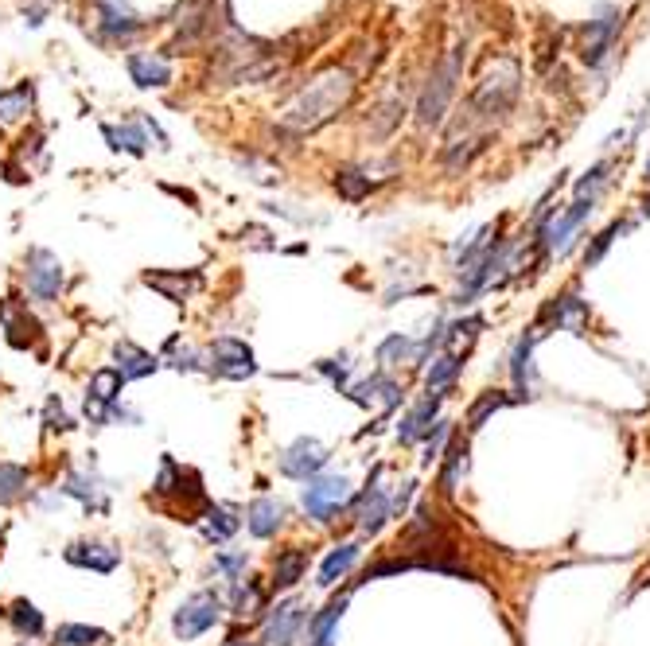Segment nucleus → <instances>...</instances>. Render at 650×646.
Returning <instances> with one entry per match:
<instances>
[{
  "label": "nucleus",
  "mask_w": 650,
  "mask_h": 646,
  "mask_svg": "<svg viewBox=\"0 0 650 646\" xmlns=\"http://www.w3.org/2000/svg\"><path fill=\"white\" fill-rule=\"evenodd\" d=\"M246 569H250V553H246V549H218L215 553V573L226 576L230 584L242 580Z\"/></svg>",
  "instance_id": "e433bc0d"
},
{
  "label": "nucleus",
  "mask_w": 650,
  "mask_h": 646,
  "mask_svg": "<svg viewBox=\"0 0 650 646\" xmlns=\"http://www.w3.org/2000/svg\"><path fill=\"white\" fill-rule=\"evenodd\" d=\"M113 366L121 370V378L125 382H141V378H152L156 370H160V359L156 355H148L145 347H137L133 339H117L113 343Z\"/></svg>",
  "instance_id": "a211bd4d"
},
{
  "label": "nucleus",
  "mask_w": 650,
  "mask_h": 646,
  "mask_svg": "<svg viewBox=\"0 0 650 646\" xmlns=\"http://www.w3.org/2000/svg\"><path fill=\"white\" fill-rule=\"evenodd\" d=\"M43 425H47V432H71L74 429V421L67 417V409H63L59 397H47V405H43Z\"/></svg>",
  "instance_id": "49530a36"
},
{
  "label": "nucleus",
  "mask_w": 650,
  "mask_h": 646,
  "mask_svg": "<svg viewBox=\"0 0 650 646\" xmlns=\"http://www.w3.org/2000/svg\"><path fill=\"white\" fill-rule=\"evenodd\" d=\"M109 643V631L90 623H63L55 627V646H102Z\"/></svg>",
  "instance_id": "72a5a7b5"
},
{
  "label": "nucleus",
  "mask_w": 650,
  "mask_h": 646,
  "mask_svg": "<svg viewBox=\"0 0 650 646\" xmlns=\"http://www.w3.org/2000/svg\"><path fill=\"white\" fill-rule=\"evenodd\" d=\"M335 187H339V195H343V199H351V203H359V199H366V195L374 191L370 176H366V172H359V168H343V172H339V180H335Z\"/></svg>",
  "instance_id": "58836bf2"
},
{
  "label": "nucleus",
  "mask_w": 650,
  "mask_h": 646,
  "mask_svg": "<svg viewBox=\"0 0 650 646\" xmlns=\"http://www.w3.org/2000/svg\"><path fill=\"white\" fill-rule=\"evenodd\" d=\"M238 526H242V518L230 510V506H218V503H207L203 506V518H199V530H203V538L222 545V541H230L238 534Z\"/></svg>",
  "instance_id": "5701e85b"
},
{
  "label": "nucleus",
  "mask_w": 650,
  "mask_h": 646,
  "mask_svg": "<svg viewBox=\"0 0 650 646\" xmlns=\"http://www.w3.org/2000/svg\"><path fill=\"white\" fill-rule=\"evenodd\" d=\"M168 366L172 370H180V374H211V362L203 351H195V347H180V339L172 335L168 339Z\"/></svg>",
  "instance_id": "473e14b6"
},
{
  "label": "nucleus",
  "mask_w": 650,
  "mask_h": 646,
  "mask_svg": "<svg viewBox=\"0 0 650 646\" xmlns=\"http://www.w3.org/2000/svg\"><path fill=\"white\" fill-rule=\"evenodd\" d=\"M351 94H355V78L351 74L339 71V67L324 71L316 82H308V90H300L289 106L281 109V125L292 129V133H312V129L327 125L339 109L347 106Z\"/></svg>",
  "instance_id": "f257e3e1"
},
{
  "label": "nucleus",
  "mask_w": 650,
  "mask_h": 646,
  "mask_svg": "<svg viewBox=\"0 0 650 646\" xmlns=\"http://www.w3.org/2000/svg\"><path fill=\"white\" fill-rule=\"evenodd\" d=\"M145 285L156 288L164 300L183 304V300L199 288V273H183V269H176V273H145Z\"/></svg>",
  "instance_id": "393cba45"
},
{
  "label": "nucleus",
  "mask_w": 650,
  "mask_h": 646,
  "mask_svg": "<svg viewBox=\"0 0 650 646\" xmlns=\"http://www.w3.org/2000/svg\"><path fill=\"white\" fill-rule=\"evenodd\" d=\"M32 491V467L0 464V506H16Z\"/></svg>",
  "instance_id": "c756f323"
},
{
  "label": "nucleus",
  "mask_w": 650,
  "mask_h": 646,
  "mask_svg": "<svg viewBox=\"0 0 650 646\" xmlns=\"http://www.w3.org/2000/svg\"><path fill=\"white\" fill-rule=\"evenodd\" d=\"M121 390H125V378H121L117 366H98V370L90 374V386H86V394L106 401V405H117V401H121Z\"/></svg>",
  "instance_id": "7c9ffc66"
},
{
  "label": "nucleus",
  "mask_w": 650,
  "mask_h": 646,
  "mask_svg": "<svg viewBox=\"0 0 650 646\" xmlns=\"http://www.w3.org/2000/svg\"><path fill=\"white\" fill-rule=\"evenodd\" d=\"M487 148V141L479 137V141H456L448 152H444V164H448V172H460V168H468L471 164V156L475 152H483Z\"/></svg>",
  "instance_id": "79ce46f5"
},
{
  "label": "nucleus",
  "mask_w": 650,
  "mask_h": 646,
  "mask_svg": "<svg viewBox=\"0 0 650 646\" xmlns=\"http://www.w3.org/2000/svg\"><path fill=\"white\" fill-rule=\"evenodd\" d=\"M615 32H619V12H615V8H608L600 20L588 24V39H584V63H588V67H600V63L608 59V51H612V43H615Z\"/></svg>",
  "instance_id": "aec40b11"
},
{
  "label": "nucleus",
  "mask_w": 650,
  "mask_h": 646,
  "mask_svg": "<svg viewBox=\"0 0 650 646\" xmlns=\"http://www.w3.org/2000/svg\"><path fill=\"white\" fill-rule=\"evenodd\" d=\"M109 425H133V429H137V425H145V417H141L137 409H129V405L117 401V405L109 409Z\"/></svg>",
  "instance_id": "09e8293b"
},
{
  "label": "nucleus",
  "mask_w": 650,
  "mask_h": 646,
  "mask_svg": "<svg viewBox=\"0 0 650 646\" xmlns=\"http://www.w3.org/2000/svg\"><path fill=\"white\" fill-rule=\"evenodd\" d=\"M129 74H133V82L141 86V90H152V86H168L172 82V67H168V59H160V55H129Z\"/></svg>",
  "instance_id": "b1692460"
},
{
  "label": "nucleus",
  "mask_w": 650,
  "mask_h": 646,
  "mask_svg": "<svg viewBox=\"0 0 650 646\" xmlns=\"http://www.w3.org/2000/svg\"><path fill=\"white\" fill-rule=\"evenodd\" d=\"M355 561H359V545H355V541L335 545V549L327 553V561L320 565V588H335L343 576L355 569Z\"/></svg>",
  "instance_id": "cd10ccee"
},
{
  "label": "nucleus",
  "mask_w": 650,
  "mask_h": 646,
  "mask_svg": "<svg viewBox=\"0 0 650 646\" xmlns=\"http://www.w3.org/2000/svg\"><path fill=\"white\" fill-rule=\"evenodd\" d=\"M608 172H612V164H608V160H600V164H596V168H592L584 180H577V199H592V203H596V191L608 183Z\"/></svg>",
  "instance_id": "a18cd8bd"
},
{
  "label": "nucleus",
  "mask_w": 650,
  "mask_h": 646,
  "mask_svg": "<svg viewBox=\"0 0 650 646\" xmlns=\"http://www.w3.org/2000/svg\"><path fill=\"white\" fill-rule=\"evenodd\" d=\"M347 397L355 401V405H382L386 413L390 409H398V401H401V386H398V378H390L386 370H378V374H370V378H362V382H355L351 390H347Z\"/></svg>",
  "instance_id": "dca6fc26"
},
{
  "label": "nucleus",
  "mask_w": 650,
  "mask_h": 646,
  "mask_svg": "<svg viewBox=\"0 0 650 646\" xmlns=\"http://www.w3.org/2000/svg\"><path fill=\"white\" fill-rule=\"evenodd\" d=\"M440 460H444V467H440V491L452 495L456 483H460V475H464V467H468V440H452Z\"/></svg>",
  "instance_id": "2f4dec72"
},
{
  "label": "nucleus",
  "mask_w": 650,
  "mask_h": 646,
  "mask_svg": "<svg viewBox=\"0 0 650 646\" xmlns=\"http://www.w3.org/2000/svg\"><path fill=\"white\" fill-rule=\"evenodd\" d=\"M32 106V86H16V90H4L0 94V121H12L20 113H28Z\"/></svg>",
  "instance_id": "ea45409f"
},
{
  "label": "nucleus",
  "mask_w": 650,
  "mask_h": 646,
  "mask_svg": "<svg viewBox=\"0 0 650 646\" xmlns=\"http://www.w3.org/2000/svg\"><path fill=\"white\" fill-rule=\"evenodd\" d=\"M510 401H514V397H510V394H499V390L483 394V397H479V401H475V405L468 409V432H479V429H483V421H487V417H491L495 409L510 405Z\"/></svg>",
  "instance_id": "4c0bfd02"
},
{
  "label": "nucleus",
  "mask_w": 650,
  "mask_h": 646,
  "mask_svg": "<svg viewBox=\"0 0 650 646\" xmlns=\"http://www.w3.org/2000/svg\"><path fill=\"white\" fill-rule=\"evenodd\" d=\"M460 67H464V47H452L440 59V67L429 74V86H425V94L417 102V121L425 129H440L444 125V113L452 106V94H456V82H460Z\"/></svg>",
  "instance_id": "7ed1b4c3"
},
{
  "label": "nucleus",
  "mask_w": 650,
  "mask_h": 646,
  "mask_svg": "<svg viewBox=\"0 0 650 646\" xmlns=\"http://www.w3.org/2000/svg\"><path fill=\"white\" fill-rule=\"evenodd\" d=\"M63 561L74 565V569H90V573H117L121 569V545H113V541H71L67 549H63Z\"/></svg>",
  "instance_id": "f8f14e48"
},
{
  "label": "nucleus",
  "mask_w": 650,
  "mask_h": 646,
  "mask_svg": "<svg viewBox=\"0 0 650 646\" xmlns=\"http://www.w3.org/2000/svg\"><path fill=\"white\" fill-rule=\"evenodd\" d=\"M109 409L113 405H106V401H98V397H82V417L94 425V429H102V425H109Z\"/></svg>",
  "instance_id": "de8ad7c7"
},
{
  "label": "nucleus",
  "mask_w": 650,
  "mask_h": 646,
  "mask_svg": "<svg viewBox=\"0 0 650 646\" xmlns=\"http://www.w3.org/2000/svg\"><path fill=\"white\" fill-rule=\"evenodd\" d=\"M300 503H304V514L312 522L327 526L343 506L351 503V483L343 475H316L308 479V487L300 491Z\"/></svg>",
  "instance_id": "39448f33"
},
{
  "label": "nucleus",
  "mask_w": 650,
  "mask_h": 646,
  "mask_svg": "<svg viewBox=\"0 0 650 646\" xmlns=\"http://www.w3.org/2000/svg\"><path fill=\"white\" fill-rule=\"evenodd\" d=\"M63 499H74L86 514H106L109 510V483L98 475V467H71L63 479Z\"/></svg>",
  "instance_id": "9d476101"
},
{
  "label": "nucleus",
  "mask_w": 650,
  "mask_h": 646,
  "mask_svg": "<svg viewBox=\"0 0 650 646\" xmlns=\"http://www.w3.org/2000/svg\"><path fill=\"white\" fill-rule=\"evenodd\" d=\"M545 331L538 327H530L518 343H514V355H510V378H514V401H526L530 390H534V347H538V339H542Z\"/></svg>",
  "instance_id": "4468645a"
},
{
  "label": "nucleus",
  "mask_w": 650,
  "mask_h": 646,
  "mask_svg": "<svg viewBox=\"0 0 650 646\" xmlns=\"http://www.w3.org/2000/svg\"><path fill=\"white\" fill-rule=\"evenodd\" d=\"M584 320H588V304L580 300L577 292H561V296H553V300H545V308L538 312V331L545 327H565V331H573L580 335L584 331Z\"/></svg>",
  "instance_id": "ddd939ff"
},
{
  "label": "nucleus",
  "mask_w": 650,
  "mask_h": 646,
  "mask_svg": "<svg viewBox=\"0 0 650 646\" xmlns=\"http://www.w3.org/2000/svg\"><path fill=\"white\" fill-rule=\"evenodd\" d=\"M316 370H320L324 378H331V386H335L339 394H347V390H351V359H347V355L316 362Z\"/></svg>",
  "instance_id": "a19ab883"
},
{
  "label": "nucleus",
  "mask_w": 650,
  "mask_h": 646,
  "mask_svg": "<svg viewBox=\"0 0 650 646\" xmlns=\"http://www.w3.org/2000/svg\"><path fill=\"white\" fill-rule=\"evenodd\" d=\"M226 611L234 619H257L265 611V584H257L253 576H242L230 584V600H226Z\"/></svg>",
  "instance_id": "4be33fe9"
},
{
  "label": "nucleus",
  "mask_w": 650,
  "mask_h": 646,
  "mask_svg": "<svg viewBox=\"0 0 650 646\" xmlns=\"http://www.w3.org/2000/svg\"><path fill=\"white\" fill-rule=\"evenodd\" d=\"M8 623H12V631H16L24 643H32V639H39V635L47 631L43 611H39L32 600H12V604H8Z\"/></svg>",
  "instance_id": "bb28decb"
},
{
  "label": "nucleus",
  "mask_w": 650,
  "mask_h": 646,
  "mask_svg": "<svg viewBox=\"0 0 650 646\" xmlns=\"http://www.w3.org/2000/svg\"><path fill=\"white\" fill-rule=\"evenodd\" d=\"M623 230H627V222H612V226H608L604 234H596V242H592V246L584 250V269H588V265H596V261H600L604 253L612 250V242L619 238V234H623Z\"/></svg>",
  "instance_id": "c03bdc74"
},
{
  "label": "nucleus",
  "mask_w": 650,
  "mask_h": 646,
  "mask_svg": "<svg viewBox=\"0 0 650 646\" xmlns=\"http://www.w3.org/2000/svg\"><path fill=\"white\" fill-rule=\"evenodd\" d=\"M413 491H417V479H405L398 491H394V518H401V514L409 510V499H413Z\"/></svg>",
  "instance_id": "8fccbe9b"
},
{
  "label": "nucleus",
  "mask_w": 650,
  "mask_h": 646,
  "mask_svg": "<svg viewBox=\"0 0 650 646\" xmlns=\"http://www.w3.org/2000/svg\"><path fill=\"white\" fill-rule=\"evenodd\" d=\"M102 32H106L109 39H133L137 32H141V20L121 4V0H106L102 4Z\"/></svg>",
  "instance_id": "a878e982"
},
{
  "label": "nucleus",
  "mask_w": 650,
  "mask_h": 646,
  "mask_svg": "<svg viewBox=\"0 0 650 646\" xmlns=\"http://www.w3.org/2000/svg\"><path fill=\"white\" fill-rule=\"evenodd\" d=\"M222 611H226V604H222L218 592H195V596H187L180 608H176L172 631H176L180 643H195L199 635H207L218 619H222Z\"/></svg>",
  "instance_id": "20e7f679"
},
{
  "label": "nucleus",
  "mask_w": 650,
  "mask_h": 646,
  "mask_svg": "<svg viewBox=\"0 0 650 646\" xmlns=\"http://www.w3.org/2000/svg\"><path fill=\"white\" fill-rule=\"evenodd\" d=\"M222 646H253V643H242L238 635H230V639H226V643H222Z\"/></svg>",
  "instance_id": "3c124183"
},
{
  "label": "nucleus",
  "mask_w": 650,
  "mask_h": 646,
  "mask_svg": "<svg viewBox=\"0 0 650 646\" xmlns=\"http://www.w3.org/2000/svg\"><path fill=\"white\" fill-rule=\"evenodd\" d=\"M647 180H650V160H647Z\"/></svg>",
  "instance_id": "603ef678"
},
{
  "label": "nucleus",
  "mask_w": 650,
  "mask_h": 646,
  "mask_svg": "<svg viewBox=\"0 0 650 646\" xmlns=\"http://www.w3.org/2000/svg\"><path fill=\"white\" fill-rule=\"evenodd\" d=\"M207 362H211V374H215V378H230V382H242V378H253V374H257L250 343H246V339H234V335L215 339L211 351H207Z\"/></svg>",
  "instance_id": "6e6552de"
},
{
  "label": "nucleus",
  "mask_w": 650,
  "mask_h": 646,
  "mask_svg": "<svg viewBox=\"0 0 650 646\" xmlns=\"http://www.w3.org/2000/svg\"><path fill=\"white\" fill-rule=\"evenodd\" d=\"M460 370H464V355H456V351L436 355L433 366H429V374H425V390H429V394L448 397V390H452V382H456Z\"/></svg>",
  "instance_id": "c85d7f7f"
},
{
  "label": "nucleus",
  "mask_w": 650,
  "mask_h": 646,
  "mask_svg": "<svg viewBox=\"0 0 650 646\" xmlns=\"http://www.w3.org/2000/svg\"><path fill=\"white\" fill-rule=\"evenodd\" d=\"M308 573V549L304 545H289L273 557V573H269V588L273 592H292Z\"/></svg>",
  "instance_id": "6ab92c4d"
},
{
  "label": "nucleus",
  "mask_w": 650,
  "mask_h": 646,
  "mask_svg": "<svg viewBox=\"0 0 650 646\" xmlns=\"http://www.w3.org/2000/svg\"><path fill=\"white\" fill-rule=\"evenodd\" d=\"M417 355V343L409 339V335H390V339H382L378 343V351H374V359L382 362V366H398V362H413Z\"/></svg>",
  "instance_id": "f704fd0d"
},
{
  "label": "nucleus",
  "mask_w": 650,
  "mask_h": 646,
  "mask_svg": "<svg viewBox=\"0 0 650 646\" xmlns=\"http://www.w3.org/2000/svg\"><path fill=\"white\" fill-rule=\"evenodd\" d=\"M308 604L304 600H296V596H289V600H281L277 608H269V615H265V623H261V639L269 646H292L296 643V635L308 627Z\"/></svg>",
  "instance_id": "1a4fd4ad"
},
{
  "label": "nucleus",
  "mask_w": 650,
  "mask_h": 646,
  "mask_svg": "<svg viewBox=\"0 0 650 646\" xmlns=\"http://www.w3.org/2000/svg\"><path fill=\"white\" fill-rule=\"evenodd\" d=\"M327 448L320 444V440H312V436H300V440H292L289 448L281 452V460H277V467H281V475H289V479H316L320 471L327 467Z\"/></svg>",
  "instance_id": "9b49d317"
},
{
  "label": "nucleus",
  "mask_w": 650,
  "mask_h": 646,
  "mask_svg": "<svg viewBox=\"0 0 650 646\" xmlns=\"http://www.w3.org/2000/svg\"><path fill=\"white\" fill-rule=\"evenodd\" d=\"M448 440H452V421H444V417H440V421H436V429H433V436L425 440V456H421V464L433 467L436 460L444 456V444H448Z\"/></svg>",
  "instance_id": "37998d69"
},
{
  "label": "nucleus",
  "mask_w": 650,
  "mask_h": 646,
  "mask_svg": "<svg viewBox=\"0 0 650 646\" xmlns=\"http://www.w3.org/2000/svg\"><path fill=\"white\" fill-rule=\"evenodd\" d=\"M285 503L281 499H269V495H261V499H253L246 506V530H250L257 541H269L277 538V530L285 526Z\"/></svg>",
  "instance_id": "f3484780"
},
{
  "label": "nucleus",
  "mask_w": 650,
  "mask_h": 646,
  "mask_svg": "<svg viewBox=\"0 0 650 646\" xmlns=\"http://www.w3.org/2000/svg\"><path fill=\"white\" fill-rule=\"evenodd\" d=\"M440 405H444V394H429L425 401H417L398 425V440L401 444H417V440H429L440 421Z\"/></svg>",
  "instance_id": "2eb2a0df"
},
{
  "label": "nucleus",
  "mask_w": 650,
  "mask_h": 646,
  "mask_svg": "<svg viewBox=\"0 0 650 646\" xmlns=\"http://www.w3.org/2000/svg\"><path fill=\"white\" fill-rule=\"evenodd\" d=\"M63 281H67V273H63V261L55 253L43 250V246L28 250V257H24V288H28L32 300L55 304L59 292H63Z\"/></svg>",
  "instance_id": "423d86ee"
},
{
  "label": "nucleus",
  "mask_w": 650,
  "mask_h": 646,
  "mask_svg": "<svg viewBox=\"0 0 650 646\" xmlns=\"http://www.w3.org/2000/svg\"><path fill=\"white\" fill-rule=\"evenodd\" d=\"M518 63L514 59H495L487 74L479 78L475 94H471V113L483 117V121H495V117H506L514 102H518Z\"/></svg>",
  "instance_id": "f03ea898"
},
{
  "label": "nucleus",
  "mask_w": 650,
  "mask_h": 646,
  "mask_svg": "<svg viewBox=\"0 0 650 646\" xmlns=\"http://www.w3.org/2000/svg\"><path fill=\"white\" fill-rule=\"evenodd\" d=\"M106 133V141L113 152H129V156H145V133L137 129V125H121V129H113V125H106L102 129Z\"/></svg>",
  "instance_id": "c9c22d12"
},
{
  "label": "nucleus",
  "mask_w": 650,
  "mask_h": 646,
  "mask_svg": "<svg viewBox=\"0 0 650 646\" xmlns=\"http://www.w3.org/2000/svg\"><path fill=\"white\" fill-rule=\"evenodd\" d=\"M16 646H32V643H16Z\"/></svg>",
  "instance_id": "864d4df0"
},
{
  "label": "nucleus",
  "mask_w": 650,
  "mask_h": 646,
  "mask_svg": "<svg viewBox=\"0 0 650 646\" xmlns=\"http://www.w3.org/2000/svg\"><path fill=\"white\" fill-rule=\"evenodd\" d=\"M382 479V467H374V475H370V483L362 487V495L355 499V526H359L362 538H374V534H382V526L394 518V495L378 483Z\"/></svg>",
  "instance_id": "0eeeda50"
},
{
  "label": "nucleus",
  "mask_w": 650,
  "mask_h": 646,
  "mask_svg": "<svg viewBox=\"0 0 650 646\" xmlns=\"http://www.w3.org/2000/svg\"><path fill=\"white\" fill-rule=\"evenodd\" d=\"M351 604V596L343 592V596H335L324 611H316L312 619H308V643L304 646H335V635H339V619H343V611Z\"/></svg>",
  "instance_id": "412c9836"
}]
</instances>
